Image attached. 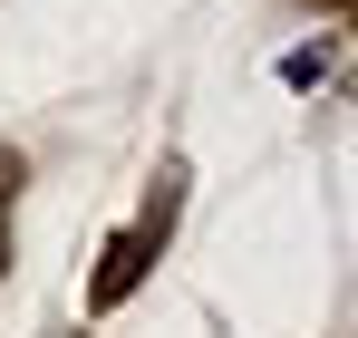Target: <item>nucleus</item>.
I'll return each instance as SVG.
<instances>
[{"mask_svg":"<svg viewBox=\"0 0 358 338\" xmlns=\"http://www.w3.org/2000/svg\"><path fill=\"white\" fill-rule=\"evenodd\" d=\"M320 68H329V49H291V58H281V78H291V87H310Z\"/></svg>","mask_w":358,"mask_h":338,"instance_id":"nucleus-3","label":"nucleus"},{"mask_svg":"<svg viewBox=\"0 0 358 338\" xmlns=\"http://www.w3.org/2000/svg\"><path fill=\"white\" fill-rule=\"evenodd\" d=\"M310 10H349V0H310Z\"/></svg>","mask_w":358,"mask_h":338,"instance_id":"nucleus-4","label":"nucleus"},{"mask_svg":"<svg viewBox=\"0 0 358 338\" xmlns=\"http://www.w3.org/2000/svg\"><path fill=\"white\" fill-rule=\"evenodd\" d=\"M20 184H29V155L0 145V281H10V203H20Z\"/></svg>","mask_w":358,"mask_h":338,"instance_id":"nucleus-2","label":"nucleus"},{"mask_svg":"<svg viewBox=\"0 0 358 338\" xmlns=\"http://www.w3.org/2000/svg\"><path fill=\"white\" fill-rule=\"evenodd\" d=\"M155 251H165V232H155V223H126L117 242L97 251V271H87V309H97V319H107V309H126V300H136V281L155 271Z\"/></svg>","mask_w":358,"mask_h":338,"instance_id":"nucleus-1","label":"nucleus"},{"mask_svg":"<svg viewBox=\"0 0 358 338\" xmlns=\"http://www.w3.org/2000/svg\"><path fill=\"white\" fill-rule=\"evenodd\" d=\"M349 20H358V0H349Z\"/></svg>","mask_w":358,"mask_h":338,"instance_id":"nucleus-5","label":"nucleus"}]
</instances>
